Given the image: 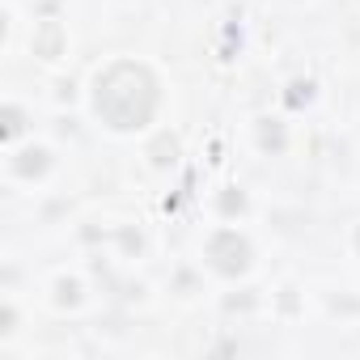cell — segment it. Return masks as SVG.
I'll return each instance as SVG.
<instances>
[{"mask_svg":"<svg viewBox=\"0 0 360 360\" xmlns=\"http://www.w3.org/2000/svg\"><path fill=\"white\" fill-rule=\"evenodd\" d=\"M94 110L102 123H110L115 131H136L153 119L157 110V81L144 64L119 60L98 77V94H94Z\"/></svg>","mask_w":360,"mask_h":360,"instance_id":"obj_1","label":"cell"},{"mask_svg":"<svg viewBox=\"0 0 360 360\" xmlns=\"http://www.w3.org/2000/svg\"><path fill=\"white\" fill-rule=\"evenodd\" d=\"M208 259H212L217 271H225V276H242L246 263H250V246H246V238H238L233 229H221V233L208 242Z\"/></svg>","mask_w":360,"mask_h":360,"instance_id":"obj_2","label":"cell"}]
</instances>
